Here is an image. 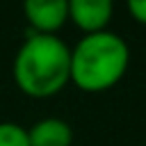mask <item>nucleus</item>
<instances>
[{"label": "nucleus", "instance_id": "obj_2", "mask_svg": "<svg viewBox=\"0 0 146 146\" xmlns=\"http://www.w3.org/2000/svg\"><path fill=\"white\" fill-rule=\"evenodd\" d=\"M130 48L116 32L84 34L71 48V82L89 94L112 89L128 71Z\"/></svg>", "mask_w": 146, "mask_h": 146}, {"label": "nucleus", "instance_id": "obj_3", "mask_svg": "<svg viewBox=\"0 0 146 146\" xmlns=\"http://www.w3.org/2000/svg\"><path fill=\"white\" fill-rule=\"evenodd\" d=\"M23 14L32 34H55L68 21V0H27Z\"/></svg>", "mask_w": 146, "mask_h": 146}, {"label": "nucleus", "instance_id": "obj_1", "mask_svg": "<svg viewBox=\"0 0 146 146\" xmlns=\"http://www.w3.org/2000/svg\"><path fill=\"white\" fill-rule=\"evenodd\" d=\"M14 82L30 98H50L71 82V48L57 34L27 32L14 57Z\"/></svg>", "mask_w": 146, "mask_h": 146}, {"label": "nucleus", "instance_id": "obj_4", "mask_svg": "<svg viewBox=\"0 0 146 146\" xmlns=\"http://www.w3.org/2000/svg\"><path fill=\"white\" fill-rule=\"evenodd\" d=\"M114 14V5L110 0H71L68 2V21L84 34L105 32Z\"/></svg>", "mask_w": 146, "mask_h": 146}, {"label": "nucleus", "instance_id": "obj_6", "mask_svg": "<svg viewBox=\"0 0 146 146\" xmlns=\"http://www.w3.org/2000/svg\"><path fill=\"white\" fill-rule=\"evenodd\" d=\"M0 146H30L27 128L14 121H0Z\"/></svg>", "mask_w": 146, "mask_h": 146}, {"label": "nucleus", "instance_id": "obj_7", "mask_svg": "<svg viewBox=\"0 0 146 146\" xmlns=\"http://www.w3.org/2000/svg\"><path fill=\"white\" fill-rule=\"evenodd\" d=\"M128 11L139 25H146V0H130L128 2Z\"/></svg>", "mask_w": 146, "mask_h": 146}, {"label": "nucleus", "instance_id": "obj_5", "mask_svg": "<svg viewBox=\"0 0 146 146\" xmlns=\"http://www.w3.org/2000/svg\"><path fill=\"white\" fill-rule=\"evenodd\" d=\"M30 146H71L73 144V128L57 116L39 119L27 128Z\"/></svg>", "mask_w": 146, "mask_h": 146}]
</instances>
